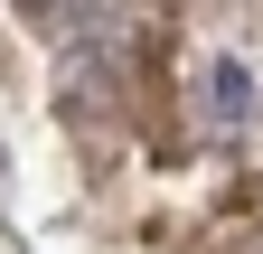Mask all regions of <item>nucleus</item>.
<instances>
[{
  "label": "nucleus",
  "instance_id": "7ed1b4c3",
  "mask_svg": "<svg viewBox=\"0 0 263 254\" xmlns=\"http://www.w3.org/2000/svg\"><path fill=\"white\" fill-rule=\"evenodd\" d=\"M254 254H263V245H254Z\"/></svg>",
  "mask_w": 263,
  "mask_h": 254
},
{
  "label": "nucleus",
  "instance_id": "f257e3e1",
  "mask_svg": "<svg viewBox=\"0 0 263 254\" xmlns=\"http://www.w3.org/2000/svg\"><path fill=\"white\" fill-rule=\"evenodd\" d=\"M207 113H216V122H245V113H254V85H245L235 57H216V66H207Z\"/></svg>",
  "mask_w": 263,
  "mask_h": 254
},
{
  "label": "nucleus",
  "instance_id": "f03ea898",
  "mask_svg": "<svg viewBox=\"0 0 263 254\" xmlns=\"http://www.w3.org/2000/svg\"><path fill=\"white\" fill-rule=\"evenodd\" d=\"M19 10H28V19H47V10H66V0H19Z\"/></svg>",
  "mask_w": 263,
  "mask_h": 254
}]
</instances>
